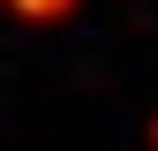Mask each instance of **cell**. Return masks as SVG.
Segmentation results:
<instances>
[{
    "label": "cell",
    "instance_id": "1",
    "mask_svg": "<svg viewBox=\"0 0 158 151\" xmlns=\"http://www.w3.org/2000/svg\"><path fill=\"white\" fill-rule=\"evenodd\" d=\"M75 8H83V0H8V15L23 30H53V23H68Z\"/></svg>",
    "mask_w": 158,
    "mask_h": 151
},
{
    "label": "cell",
    "instance_id": "2",
    "mask_svg": "<svg viewBox=\"0 0 158 151\" xmlns=\"http://www.w3.org/2000/svg\"><path fill=\"white\" fill-rule=\"evenodd\" d=\"M143 144H151V151H158V113H151V128H143Z\"/></svg>",
    "mask_w": 158,
    "mask_h": 151
}]
</instances>
